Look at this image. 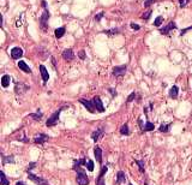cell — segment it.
<instances>
[{
	"label": "cell",
	"instance_id": "obj_1",
	"mask_svg": "<svg viewBox=\"0 0 192 185\" xmlns=\"http://www.w3.org/2000/svg\"><path fill=\"white\" fill-rule=\"evenodd\" d=\"M66 107H67V106H63V107L58 108L57 111H54V112H53V114H52V115L48 118V120L46 121V125H47L48 127H52V126L57 125V124L59 123V117H60V113H61V111H64Z\"/></svg>",
	"mask_w": 192,
	"mask_h": 185
},
{
	"label": "cell",
	"instance_id": "obj_2",
	"mask_svg": "<svg viewBox=\"0 0 192 185\" xmlns=\"http://www.w3.org/2000/svg\"><path fill=\"white\" fill-rule=\"evenodd\" d=\"M76 180L79 185H88L89 184V177L87 176V173L84 172V170H81L77 172V177H76Z\"/></svg>",
	"mask_w": 192,
	"mask_h": 185
},
{
	"label": "cell",
	"instance_id": "obj_3",
	"mask_svg": "<svg viewBox=\"0 0 192 185\" xmlns=\"http://www.w3.org/2000/svg\"><path fill=\"white\" fill-rule=\"evenodd\" d=\"M28 179L37 185H49V183H48L45 178L39 177V176H36V174H34V173H30V172L28 173Z\"/></svg>",
	"mask_w": 192,
	"mask_h": 185
},
{
	"label": "cell",
	"instance_id": "obj_4",
	"mask_svg": "<svg viewBox=\"0 0 192 185\" xmlns=\"http://www.w3.org/2000/svg\"><path fill=\"white\" fill-rule=\"evenodd\" d=\"M28 90H29V86H26V84H24L22 82H16L14 83V92L17 95H23Z\"/></svg>",
	"mask_w": 192,
	"mask_h": 185
},
{
	"label": "cell",
	"instance_id": "obj_5",
	"mask_svg": "<svg viewBox=\"0 0 192 185\" xmlns=\"http://www.w3.org/2000/svg\"><path fill=\"white\" fill-rule=\"evenodd\" d=\"M79 102L90 112V113H96L97 111H96L95 106H94V102H93V100H87V99H81L79 100Z\"/></svg>",
	"mask_w": 192,
	"mask_h": 185
},
{
	"label": "cell",
	"instance_id": "obj_6",
	"mask_svg": "<svg viewBox=\"0 0 192 185\" xmlns=\"http://www.w3.org/2000/svg\"><path fill=\"white\" fill-rule=\"evenodd\" d=\"M173 29H177V24H175V22H169L166 27L159 29V31H160L162 35H169L171 30H173Z\"/></svg>",
	"mask_w": 192,
	"mask_h": 185
},
{
	"label": "cell",
	"instance_id": "obj_7",
	"mask_svg": "<svg viewBox=\"0 0 192 185\" xmlns=\"http://www.w3.org/2000/svg\"><path fill=\"white\" fill-rule=\"evenodd\" d=\"M48 18H49V11H48L47 8H45V11H43V13H42V16H41V19H40V22H41V29H42V30H47Z\"/></svg>",
	"mask_w": 192,
	"mask_h": 185
},
{
	"label": "cell",
	"instance_id": "obj_8",
	"mask_svg": "<svg viewBox=\"0 0 192 185\" xmlns=\"http://www.w3.org/2000/svg\"><path fill=\"white\" fill-rule=\"evenodd\" d=\"M126 70H127L126 65H121V66H115V67L113 69L112 74H113V76H114V77H121V76H124V75H125Z\"/></svg>",
	"mask_w": 192,
	"mask_h": 185
},
{
	"label": "cell",
	"instance_id": "obj_9",
	"mask_svg": "<svg viewBox=\"0 0 192 185\" xmlns=\"http://www.w3.org/2000/svg\"><path fill=\"white\" fill-rule=\"evenodd\" d=\"M107 171H108V167H107V166H102V167H101V171H100L98 177H97V179H96V185H106L103 177H104V174L107 173Z\"/></svg>",
	"mask_w": 192,
	"mask_h": 185
},
{
	"label": "cell",
	"instance_id": "obj_10",
	"mask_svg": "<svg viewBox=\"0 0 192 185\" xmlns=\"http://www.w3.org/2000/svg\"><path fill=\"white\" fill-rule=\"evenodd\" d=\"M93 102H94V106H95L96 111H97L98 113L104 112V107H103V103H102L100 96H94V97H93Z\"/></svg>",
	"mask_w": 192,
	"mask_h": 185
},
{
	"label": "cell",
	"instance_id": "obj_11",
	"mask_svg": "<svg viewBox=\"0 0 192 185\" xmlns=\"http://www.w3.org/2000/svg\"><path fill=\"white\" fill-rule=\"evenodd\" d=\"M11 57H12V59H16V60L22 58L23 57V49L20 47H13L11 49Z\"/></svg>",
	"mask_w": 192,
	"mask_h": 185
},
{
	"label": "cell",
	"instance_id": "obj_12",
	"mask_svg": "<svg viewBox=\"0 0 192 185\" xmlns=\"http://www.w3.org/2000/svg\"><path fill=\"white\" fill-rule=\"evenodd\" d=\"M63 58H64L65 61H72V60L75 59V53H73V51H72L71 48L65 49V51L63 52Z\"/></svg>",
	"mask_w": 192,
	"mask_h": 185
},
{
	"label": "cell",
	"instance_id": "obj_13",
	"mask_svg": "<svg viewBox=\"0 0 192 185\" xmlns=\"http://www.w3.org/2000/svg\"><path fill=\"white\" fill-rule=\"evenodd\" d=\"M48 140H49V136H48V135H46V133H39V136H36V137L34 138V142H35L36 144H43V143H46Z\"/></svg>",
	"mask_w": 192,
	"mask_h": 185
},
{
	"label": "cell",
	"instance_id": "obj_14",
	"mask_svg": "<svg viewBox=\"0 0 192 185\" xmlns=\"http://www.w3.org/2000/svg\"><path fill=\"white\" fill-rule=\"evenodd\" d=\"M104 135V129L101 126V127H98L97 130H95L93 133H91V138H93V141L94 142H97L102 136Z\"/></svg>",
	"mask_w": 192,
	"mask_h": 185
},
{
	"label": "cell",
	"instance_id": "obj_15",
	"mask_svg": "<svg viewBox=\"0 0 192 185\" xmlns=\"http://www.w3.org/2000/svg\"><path fill=\"white\" fill-rule=\"evenodd\" d=\"M94 156L98 164H102V149L98 146H96L94 148Z\"/></svg>",
	"mask_w": 192,
	"mask_h": 185
},
{
	"label": "cell",
	"instance_id": "obj_16",
	"mask_svg": "<svg viewBox=\"0 0 192 185\" xmlns=\"http://www.w3.org/2000/svg\"><path fill=\"white\" fill-rule=\"evenodd\" d=\"M125 182H126V174H125V172L119 171V172L116 173V180H115V184L120 185L121 183H125Z\"/></svg>",
	"mask_w": 192,
	"mask_h": 185
},
{
	"label": "cell",
	"instance_id": "obj_17",
	"mask_svg": "<svg viewBox=\"0 0 192 185\" xmlns=\"http://www.w3.org/2000/svg\"><path fill=\"white\" fill-rule=\"evenodd\" d=\"M17 65H18V67H19L22 71H24V72H26V74H31V69L29 67V65H28L25 61H23V60H19Z\"/></svg>",
	"mask_w": 192,
	"mask_h": 185
},
{
	"label": "cell",
	"instance_id": "obj_18",
	"mask_svg": "<svg viewBox=\"0 0 192 185\" xmlns=\"http://www.w3.org/2000/svg\"><path fill=\"white\" fill-rule=\"evenodd\" d=\"M40 72H41V77H42L43 82H47L49 80V74H48L47 69L45 67V65H40Z\"/></svg>",
	"mask_w": 192,
	"mask_h": 185
},
{
	"label": "cell",
	"instance_id": "obj_19",
	"mask_svg": "<svg viewBox=\"0 0 192 185\" xmlns=\"http://www.w3.org/2000/svg\"><path fill=\"white\" fill-rule=\"evenodd\" d=\"M10 82H11V77H10L8 75H4V76L1 77V86H2L4 88H7V87L10 86Z\"/></svg>",
	"mask_w": 192,
	"mask_h": 185
},
{
	"label": "cell",
	"instance_id": "obj_20",
	"mask_svg": "<svg viewBox=\"0 0 192 185\" xmlns=\"http://www.w3.org/2000/svg\"><path fill=\"white\" fill-rule=\"evenodd\" d=\"M155 129V125L151 123V121H149L148 119H147V121H145V125H144V127H143V132H148V131H153Z\"/></svg>",
	"mask_w": 192,
	"mask_h": 185
},
{
	"label": "cell",
	"instance_id": "obj_21",
	"mask_svg": "<svg viewBox=\"0 0 192 185\" xmlns=\"http://www.w3.org/2000/svg\"><path fill=\"white\" fill-rule=\"evenodd\" d=\"M65 28L64 27H61V28H58V29H55V31H54V35H55V37L57 39H61L64 35H65Z\"/></svg>",
	"mask_w": 192,
	"mask_h": 185
},
{
	"label": "cell",
	"instance_id": "obj_22",
	"mask_svg": "<svg viewBox=\"0 0 192 185\" xmlns=\"http://www.w3.org/2000/svg\"><path fill=\"white\" fill-rule=\"evenodd\" d=\"M178 92H179V88H178L177 86H173V87L169 89V97L177 99V97H178Z\"/></svg>",
	"mask_w": 192,
	"mask_h": 185
},
{
	"label": "cell",
	"instance_id": "obj_23",
	"mask_svg": "<svg viewBox=\"0 0 192 185\" xmlns=\"http://www.w3.org/2000/svg\"><path fill=\"white\" fill-rule=\"evenodd\" d=\"M2 158V165H6V164H14V158L11 155V156H5L4 154L1 155Z\"/></svg>",
	"mask_w": 192,
	"mask_h": 185
},
{
	"label": "cell",
	"instance_id": "obj_24",
	"mask_svg": "<svg viewBox=\"0 0 192 185\" xmlns=\"http://www.w3.org/2000/svg\"><path fill=\"white\" fill-rule=\"evenodd\" d=\"M30 117L34 119V120H40V119H42V117H43V114H42V112L40 111V109H37L36 111V113H30Z\"/></svg>",
	"mask_w": 192,
	"mask_h": 185
},
{
	"label": "cell",
	"instance_id": "obj_25",
	"mask_svg": "<svg viewBox=\"0 0 192 185\" xmlns=\"http://www.w3.org/2000/svg\"><path fill=\"white\" fill-rule=\"evenodd\" d=\"M103 33H104L106 35H108V36H114V35L119 34V33H120V30H119L118 28H113V29H110V30H104Z\"/></svg>",
	"mask_w": 192,
	"mask_h": 185
},
{
	"label": "cell",
	"instance_id": "obj_26",
	"mask_svg": "<svg viewBox=\"0 0 192 185\" xmlns=\"http://www.w3.org/2000/svg\"><path fill=\"white\" fill-rule=\"evenodd\" d=\"M120 133H121V135H125V136H129V135H130L129 124H124V125L120 127Z\"/></svg>",
	"mask_w": 192,
	"mask_h": 185
},
{
	"label": "cell",
	"instance_id": "obj_27",
	"mask_svg": "<svg viewBox=\"0 0 192 185\" xmlns=\"http://www.w3.org/2000/svg\"><path fill=\"white\" fill-rule=\"evenodd\" d=\"M135 164H137L138 165V168H139V171L143 173L145 170H144V167H145V164H144V160H135Z\"/></svg>",
	"mask_w": 192,
	"mask_h": 185
},
{
	"label": "cell",
	"instance_id": "obj_28",
	"mask_svg": "<svg viewBox=\"0 0 192 185\" xmlns=\"http://www.w3.org/2000/svg\"><path fill=\"white\" fill-rule=\"evenodd\" d=\"M0 177H1V180H0L1 185H10V180L6 178V176H5V173L2 171L0 172Z\"/></svg>",
	"mask_w": 192,
	"mask_h": 185
},
{
	"label": "cell",
	"instance_id": "obj_29",
	"mask_svg": "<svg viewBox=\"0 0 192 185\" xmlns=\"http://www.w3.org/2000/svg\"><path fill=\"white\" fill-rule=\"evenodd\" d=\"M171 125H172V124H162V125L159 127V131H160V132H168L169 129H171Z\"/></svg>",
	"mask_w": 192,
	"mask_h": 185
},
{
	"label": "cell",
	"instance_id": "obj_30",
	"mask_svg": "<svg viewBox=\"0 0 192 185\" xmlns=\"http://www.w3.org/2000/svg\"><path fill=\"white\" fill-rule=\"evenodd\" d=\"M162 23H163V17H162V16H157V17L155 18V20H154V25H155V27H160Z\"/></svg>",
	"mask_w": 192,
	"mask_h": 185
},
{
	"label": "cell",
	"instance_id": "obj_31",
	"mask_svg": "<svg viewBox=\"0 0 192 185\" xmlns=\"http://www.w3.org/2000/svg\"><path fill=\"white\" fill-rule=\"evenodd\" d=\"M87 170L88 171H90V172H93L94 171V161L93 160H90V159H88V162H87Z\"/></svg>",
	"mask_w": 192,
	"mask_h": 185
},
{
	"label": "cell",
	"instance_id": "obj_32",
	"mask_svg": "<svg viewBox=\"0 0 192 185\" xmlns=\"http://www.w3.org/2000/svg\"><path fill=\"white\" fill-rule=\"evenodd\" d=\"M150 16H151V10H148L145 13H143L142 19H143V20H148V19L150 18Z\"/></svg>",
	"mask_w": 192,
	"mask_h": 185
},
{
	"label": "cell",
	"instance_id": "obj_33",
	"mask_svg": "<svg viewBox=\"0 0 192 185\" xmlns=\"http://www.w3.org/2000/svg\"><path fill=\"white\" fill-rule=\"evenodd\" d=\"M136 96H137V94L133 92H131L130 95H129V97H127V100H126V103H130L132 100H135L136 99Z\"/></svg>",
	"mask_w": 192,
	"mask_h": 185
},
{
	"label": "cell",
	"instance_id": "obj_34",
	"mask_svg": "<svg viewBox=\"0 0 192 185\" xmlns=\"http://www.w3.org/2000/svg\"><path fill=\"white\" fill-rule=\"evenodd\" d=\"M36 165H37V164H36V162H30V164H29V166H28V167H26V170H25V171H26V172H28V173H29V172H30V171H33V170H34V168H35V167H36Z\"/></svg>",
	"mask_w": 192,
	"mask_h": 185
},
{
	"label": "cell",
	"instance_id": "obj_35",
	"mask_svg": "<svg viewBox=\"0 0 192 185\" xmlns=\"http://www.w3.org/2000/svg\"><path fill=\"white\" fill-rule=\"evenodd\" d=\"M103 16H104V12H100V13H97V14L95 16V20H97V22H98V20H101V19L103 18Z\"/></svg>",
	"mask_w": 192,
	"mask_h": 185
},
{
	"label": "cell",
	"instance_id": "obj_36",
	"mask_svg": "<svg viewBox=\"0 0 192 185\" xmlns=\"http://www.w3.org/2000/svg\"><path fill=\"white\" fill-rule=\"evenodd\" d=\"M154 2H155V0H144V7H149Z\"/></svg>",
	"mask_w": 192,
	"mask_h": 185
},
{
	"label": "cell",
	"instance_id": "obj_37",
	"mask_svg": "<svg viewBox=\"0 0 192 185\" xmlns=\"http://www.w3.org/2000/svg\"><path fill=\"white\" fill-rule=\"evenodd\" d=\"M130 27H131V28H132L133 30H139V29H141V27H139L138 24H136V23H133V22H132V23L130 24Z\"/></svg>",
	"mask_w": 192,
	"mask_h": 185
},
{
	"label": "cell",
	"instance_id": "obj_38",
	"mask_svg": "<svg viewBox=\"0 0 192 185\" xmlns=\"http://www.w3.org/2000/svg\"><path fill=\"white\" fill-rule=\"evenodd\" d=\"M78 57L82 59V60H84L85 59V52L82 49V51H79V53H78Z\"/></svg>",
	"mask_w": 192,
	"mask_h": 185
},
{
	"label": "cell",
	"instance_id": "obj_39",
	"mask_svg": "<svg viewBox=\"0 0 192 185\" xmlns=\"http://www.w3.org/2000/svg\"><path fill=\"white\" fill-rule=\"evenodd\" d=\"M179 4H180L181 7H185L189 4V0H179Z\"/></svg>",
	"mask_w": 192,
	"mask_h": 185
},
{
	"label": "cell",
	"instance_id": "obj_40",
	"mask_svg": "<svg viewBox=\"0 0 192 185\" xmlns=\"http://www.w3.org/2000/svg\"><path fill=\"white\" fill-rule=\"evenodd\" d=\"M108 92H110V95H112V96H116V90H115V89L109 88V89H108Z\"/></svg>",
	"mask_w": 192,
	"mask_h": 185
},
{
	"label": "cell",
	"instance_id": "obj_41",
	"mask_svg": "<svg viewBox=\"0 0 192 185\" xmlns=\"http://www.w3.org/2000/svg\"><path fill=\"white\" fill-rule=\"evenodd\" d=\"M41 4H42V6H43V8H47V2H46L45 0H42Z\"/></svg>",
	"mask_w": 192,
	"mask_h": 185
},
{
	"label": "cell",
	"instance_id": "obj_42",
	"mask_svg": "<svg viewBox=\"0 0 192 185\" xmlns=\"http://www.w3.org/2000/svg\"><path fill=\"white\" fill-rule=\"evenodd\" d=\"M52 63H53V66H54V67H55V66H57V64H55V60H54V59H53V58H52Z\"/></svg>",
	"mask_w": 192,
	"mask_h": 185
},
{
	"label": "cell",
	"instance_id": "obj_43",
	"mask_svg": "<svg viewBox=\"0 0 192 185\" xmlns=\"http://www.w3.org/2000/svg\"><path fill=\"white\" fill-rule=\"evenodd\" d=\"M16 185H25V184H24V183H22V182H17Z\"/></svg>",
	"mask_w": 192,
	"mask_h": 185
},
{
	"label": "cell",
	"instance_id": "obj_44",
	"mask_svg": "<svg viewBox=\"0 0 192 185\" xmlns=\"http://www.w3.org/2000/svg\"><path fill=\"white\" fill-rule=\"evenodd\" d=\"M129 185H133V184H131V183H130V184H129Z\"/></svg>",
	"mask_w": 192,
	"mask_h": 185
},
{
	"label": "cell",
	"instance_id": "obj_45",
	"mask_svg": "<svg viewBox=\"0 0 192 185\" xmlns=\"http://www.w3.org/2000/svg\"><path fill=\"white\" fill-rule=\"evenodd\" d=\"M144 185H148V184H147V183H145V184H144Z\"/></svg>",
	"mask_w": 192,
	"mask_h": 185
}]
</instances>
